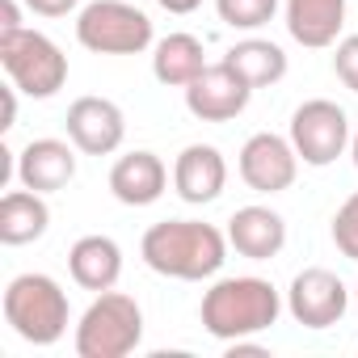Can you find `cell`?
<instances>
[{"label": "cell", "instance_id": "1", "mask_svg": "<svg viewBox=\"0 0 358 358\" xmlns=\"http://www.w3.org/2000/svg\"><path fill=\"white\" fill-rule=\"evenodd\" d=\"M228 249H232L228 232H220L215 224H203V220H160L139 241L143 266L156 270L160 278H177V282L215 278L228 262Z\"/></svg>", "mask_w": 358, "mask_h": 358}, {"label": "cell", "instance_id": "2", "mask_svg": "<svg viewBox=\"0 0 358 358\" xmlns=\"http://www.w3.org/2000/svg\"><path fill=\"white\" fill-rule=\"evenodd\" d=\"M282 312V295L270 278L257 274H232V278H215L203 295V329L215 341H245L253 333H266L270 324H278Z\"/></svg>", "mask_w": 358, "mask_h": 358}, {"label": "cell", "instance_id": "3", "mask_svg": "<svg viewBox=\"0 0 358 358\" xmlns=\"http://www.w3.org/2000/svg\"><path fill=\"white\" fill-rule=\"evenodd\" d=\"M5 320L30 345H55L68 333V291L51 274H17L5 287Z\"/></svg>", "mask_w": 358, "mask_h": 358}, {"label": "cell", "instance_id": "4", "mask_svg": "<svg viewBox=\"0 0 358 358\" xmlns=\"http://www.w3.org/2000/svg\"><path fill=\"white\" fill-rule=\"evenodd\" d=\"M143 341V308L122 291H101L76 320L80 358H127Z\"/></svg>", "mask_w": 358, "mask_h": 358}, {"label": "cell", "instance_id": "5", "mask_svg": "<svg viewBox=\"0 0 358 358\" xmlns=\"http://www.w3.org/2000/svg\"><path fill=\"white\" fill-rule=\"evenodd\" d=\"M0 68L34 101H47L68 85V55L38 30L0 34Z\"/></svg>", "mask_w": 358, "mask_h": 358}, {"label": "cell", "instance_id": "6", "mask_svg": "<svg viewBox=\"0 0 358 358\" xmlns=\"http://www.w3.org/2000/svg\"><path fill=\"white\" fill-rule=\"evenodd\" d=\"M76 43L93 55H143L152 47V17L127 0H93L76 13Z\"/></svg>", "mask_w": 358, "mask_h": 358}, {"label": "cell", "instance_id": "7", "mask_svg": "<svg viewBox=\"0 0 358 358\" xmlns=\"http://www.w3.org/2000/svg\"><path fill=\"white\" fill-rule=\"evenodd\" d=\"M291 143H295V152H299V160L303 164H312V169H324V164H333L345 148H350V118H345V110L337 106V101H329V97H312V101H303L295 114H291Z\"/></svg>", "mask_w": 358, "mask_h": 358}, {"label": "cell", "instance_id": "8", "mask_svg": "<svg viewBox=\"0 0 358 358\" xmlns=\"http://www.w3.org/2000/svg\"><path fill=\"white\" fill-rule=\"evenodd\" d=\"M241 182L257 194H282L295 186V177H299V152L291 143V135H274V131H257L245 139L241 148Z\"/></svg>", "mask_w": 358, "mask_h": 358}, {"label": "cell", "instance_id": "9", "mask_svg": "<svg viewBox=\"0 0 358 358\" xmlns=\"http://www.w3.org/2000/svg\"><path fill=\"white\" fill-rule=\"evenodd\" d=\"M350 308V291L345 282L324 270V266H308L291 278V291H287V312L295 316V324L303 329H329L345 316Z\"/></svg>", "mask_w": 358, "mask_h": 358}, {"label": "cell", "instance_id": "10", "mask_svg": "<svg viewBox=\"0 0 358 358\" xmlns=\"http://www.w3.org/2000/svg\"><path fill=\"white\" fill-rule=\"evenodd\" d=\"M253 89L220 59V64H207L190 85H186V110L199 118V122H232L245 114Z\"/></svg>", "mask_w": 358, "mask_h": 358}, {"label": "cell", "instance_id": "11", "mask_svg": "<svg viewBox=\"0 0 358 358\" xmlns=\"http://www.w3.org/2000/svg\"><path fill=\"white\" fill-rule=\"evenodd\" d=\"M68 139L85 156H110L127 139V114L110 97H76L68 106Z\"/></svg>", "mask_w": 358, "mask_h": 358}, {"label": "cell", "instance_id": "12", "mask_svg": "<svg viewBox=\"0 0 358 358\" xmlns=\"http://www.w3.org/2000/svg\"><path fill=\"white\" fill-rule=\"evenodd\" d=\"M228 186V160L215 143H190L173 160V190L190 207H207Z\"/></svg>", "mask_w": 358, "mask_h": 358}, {"label": "cell", "instance_id": "13", "mask_svg": "<svg viewBox=\"0 0 358 358\" xmlns=\"http://www.w3.org/2000/svg\"><path fill=\"white\" fill-rule=\"evenodd\" d=\"M76 143L72 139H30L17 152V182L38 194H59L76 177Z\"/></svg>", "mask_w": 358, "mask_h": 358}, {"label": "cell", "instance_id": "14", "mask_svg": "<svg viewBox=\"0 0 358 358\" xmlns=\"http://www.w3.org/2000/svg\"><path fill=\"white\" fill-rule=\"evenodd\" d=\"M164 190H169V169L148 148L118 156L114 169H110V194L122 207H152Z\"/></svg>", "mask_w": 358, "mask_h": 358}, {"label": "cell", "instance_id": "15", "mask_svg": "<svg viewBox=\"0 0 358 358\" xmlns=\"http://www.w3.org/2000/svg\"><path fill=\"white\" fill-rule=\"evenodd\" d=\"M228 245H232L241 257H249V262H270V257H278L282 245H287V220H282L274 207H262V203L241 207V211L228 220Z\"/></svg>", "mask_w": 358, "mask_h": 358}, {"label": "cell", "instance_id": "16", "mask_svg": "<svg viewBox=\"0 0 358 358\" xmlns=\"http://www.w3.org/2000/svg\"><path fill=\"white\" fill-rule=\"evenodd\" d=\"M68 274L85 291H97V295L101 291H114L118 278H122V249H118V241L114 236H101V232L80 236L68 249Z\"/></svg>", "mask_w": 358, "mask_h": 358}, {"label": "cell", "instance_id": "17", "mask_svg": "<svg viewBox=\"0 0 358 358\" xmlns=\"http://www.w3.org/2000/svg\"><path fill=\"white\" fill-rule=\"evenodd\" d=\"M341 26H345V0H287V34L308 51L337 47Z\"/></svg>", "mask_w": 358, "mask_h": 358}, {"label": "cell", "instance_id": "18", "mask_svg": "<svg viewBox=\"0 0 358 358\" xmlns=\"http://www.w3.org/2000/svg\"><path fill=\"white\" fill-rule=\"evenodd\" d=\"M51 228V207L47 194L38 190H9L0 199V245H34Z\"/></svg>", "mask_w": 358, "mask_h": 358}, {"label": "cell", "instance_id": "19", "mask_svg": "<svg viewBox=\"0 0 358 358\" xmlns=\"http://www.w3.org/2000/svg\"><path fill=\"white\" fill-rule=\"evenodd\" d=\"M207 68V51L194 34H164L156 47H152V76L164 85V89H186L199 72Z\"/></svg>", "mask_w": 358, "mask_h": 358}, {"label": "cell", "instance_id": "20", "mask_svg": "<svg viewBox=\"0 0 358 358\" xmlns=\"http://www.w3.org/2000/svg\"><path fill=\"white\" fill-rule=\"evenodd\" d=\"M224 64L249 85V89H270L287 76V51L270 38H241L236 47H228Z\"/></svg>", "mask_w": 358, "mask_h": 358}, {"label": "cell", "instance_id": "21", "mask_svg": "<svg viewBox=\"0 0 358 358\" xmlns=\"http://www.w3.org/2000/svg\"><path fill=\"white\" fill-rule=\"evenodd\" d=\"M215 13H220L224 26L253 34V30H262V26L274 22L278 0H215Z\"/></svg>", "mask_w": 358, "mask_h": 358}, {"label": "cell", "instance_id": "22", "mask_svg": "<svg viewBox=\"0 0 358 358\" xmlns=\"http://www.w3.org/2000/svg\"><path fill=\"white\" fill-rule=\"evenodd\" d=\"M333 245H337L341 257L358 262V190H354V194L337 207V215H333Z\"/></svg>", "mask_w": 358, "mask_h": 358}, {"label": "cell", "instance_id": "23", "mask_svg": "<svg viewBox=\"0 0 358 358\" xmlns=\"http://www.w3.org/2000/svg\"><path fill=\"white\" fill-rule=\"evenodd\" d=\"M333 72H337V80H341L350 93H358V34L337 38V51H333Z\"/></svg>", "mask_w": 358, "mask_h": 358}, {"label": "cell", "instance_id": "24", "mask_svg": "<svg viewBox=\"0 0 358 358\" xmlns=\"http://www.w3.org/2000/svg\"><path fill=\"white\" fill-rule=\"evenodd\" d=\"M22 5L38 17H68V13L80 9V0H22Z\"/></svg>", "mask_w": 358, "mask_h": 358}, {"label": "cell", "instance_id": "25", "mask_svg": "<svg viewBox=\"0 0 358 358\" xmlns=\"http://www.w3.org/2000/svg\"><path fill=\"white\" fill-rule=\"evenodd\" d=\"M13 30H26L22 26V5L17 0H0V34H13Z\"/></svg>", "mask_w": 358, "mask_h": 358}, {"label": "cell", "instance_id": "26", "mask_svg": "<svg viewBox=\"0 0 358 358\" xmlns=\"http://www.w3.org/2000/svg\"><path fill=\"white\" fill-rule=\"evenodd\" d=\"M17 85L13 89H5V122H0V131H13V122H17Z\"/></svg>", "mask_w": 358, "mask_h": 358}, {"label": "cell", "instance_id": "27", "mask_svg": "<svg viewBox=\"0 0 358 358\" xmlns=\"http://www.w3.org/2000/svg\"><path fill=\"white\" fill-rule=\"evenodd\" d=\"M156 5L164 9V13H177V17H186V13H194L203 0H156Z\"/></svg>", "mask_w": 358, "mask_h": 358}, {"label": "cell", "instance_id": "28", "mask_svg": "<svg viewBox=\"0 0 358 358\" xmlns=\"http://www.w3.org/2000/svg\"><path fill=\"white\" fill-rule=\"evenodd\" d=\"M350 156H354V169H358V131H354V139H350Z\"/></svg>", "mask_w": 358, "mask_h": 358}, {"label": "cell", "instance_id": "29", "mask_svg": "<svg viewBox=\"0 0 358 358\" xmlns=\"http://www.w3.org/2000/svg\"><path fill=\"white\" fill-rule=\"evenodd\" d=\"M354 295H358V282H354Z\"/></svg>", "mask_w": 358, "mask_h": 358}]
</instances>
